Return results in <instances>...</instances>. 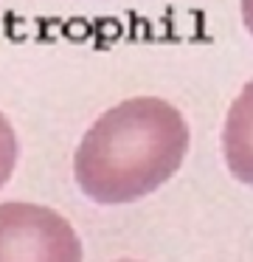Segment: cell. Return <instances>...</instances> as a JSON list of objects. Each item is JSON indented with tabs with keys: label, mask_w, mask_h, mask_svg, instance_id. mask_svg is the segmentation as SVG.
<instances>
[{
	"label": "cell",
	"mask_w": 253,
	"mask_h": 262,
	"mask_svg": "<svg viewBox=\"0 0 253 262\" xmlns=\"http://www.w3.org/2000/svg\"><path fill=\"white\" fill-rule=\"evenodd\" d=\"M189 141V124L172 102L135 96L90 124L73 158V175L96 203H133L161 189L180 169Z\"/></svg>",
	"instance_id": "1"
},
{
	"label": "cell",
	"mask_w": 253,
	"mask_h": 262,
	"mask_svg": "<svg viewBox=\"0 0 253 262\" xmlns=\"http://www.w3.org/2000/svg\"><path fill=\"white\" fill-rule=\"evenodd\" d=\"M0 262H82L68 220L37 203H0Z\"/></svg>",
	"instance_id": "2"
},
{
	"label": "cell",
	"mask_w": 253,
	"mask_h": 262,
	"mask_svg": "<svg viewBox=\"0 0 253 262\" xmlns=\"http://www.w3.org/2000/svg\"><path fill=\"white\" fill-rule=\"evenodd\" d=\"M222 152L231 175L253 186V79L231 102L222 130Z\"/></svg>",
	"instance_id": "3"
},
{
	"label": "cell",
	"mask_w": 253,
	"mask_h": 262,
	"mask_svg": "<svg viewBox=\"0 0 253 262\" xmlns=\"http://www.w3.org/2000/svg\"><path fill=\"white\" fill-rule=\"evenodd\" d=\"M14 163H17V135L9 119L0 113V186H6V181L12 178Z\"/></svg>",
	"instance_id": "4"
},
{
	"label": "cell",
	"mask_w": 253,
	"mask_h": 262,
	"mask_svg": "<svg viewBox=\"0 0 253 262\" xmlns=\"http://www.w3.org/2000/svg\"><path fill=\"white\" fill-rule=\"evenodd\" d=\"M239 9H242V23H245L247 34L253 37V0H242V3H239Z\"/></svg>",
	"instance_id": "5"
},
{
	"label": "cell",
	"mask_w": 253,
	"mask_h": 262,
	"mask_svg": "<svg viewBox=\"0 0 253 262\" xmlns=\"http://www.w3.org/2000/svg\"><path fill=\"white\" fill-rule=\"evenodd\" d=\"M124 262H130V259H124Z\"/></svg>",
	"instance_id": "6"
}]
</instances>
